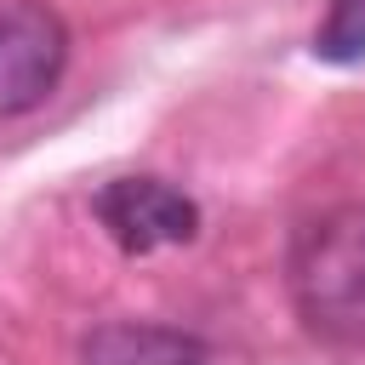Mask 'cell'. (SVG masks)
<instances>
[{
    "label": "cell",
    "mask_w": 365,
    "mask_h": 365,
    "mask_svg": "<svg viewBox=\"0 0 365 365\" xmlns=\"http://www.w3.org/2000/svg\"><path fill=\"white\" fill-rule=\"evenodd\" d=\"M291 297L314 336L365 342V205H325L291 234Z\"/></svg>",
    "instance_id": "cell-1"
},
{
    "label": "cell",
    "mask_w": 365,
    "mask_h": 365,
    "mask_svg": "<svg viewBox=\"0 0 365 365\" xmlns=\"http://www.w3.org/2000/svg\"><path fill=\"white\" fill-rule=\"evenodd\" d=\"M68 68V23L46 0H6L0 6V120L29 114L51 97Z\"/></svg>",
    "instance_id": "cell-2"
},
{
    "label": "cell",
    "mask_w": 365,
    "mask_h": 365,
    "mask_svg": "<svg viewBox=\"0 0 365 365\" xmlns=\"http://www.w3.org/2000/svg\"><path fill=\"white\" fill-rule=\"evenodd\" d=\"M91 205L108 240L131 257H148L160 245H188L200 234V205L165 177H114L97 188Z\"/></svg>",
    "instance_id": "cell-3"
},
{
    "label": "cell",
    "mask_w": 365,
    "mask_h": 365,
    "mask_svg": "<svg viewBox=\"0 0 365 365\" xmlns=\"http://www.w3.org/2000/svg\"><path fill=\"white\" fill-rule=\"evenodd\" d=\"M86 365H205V342L171 325H97L86 336Z\"/></svg>",
    "instance_id": "cell-4"
},
{
    "label": "cell",
    "mask_w": 365,
    "mask_h": 365,
    "mask_svg": "<svg viewBox=\"0 0 365 365\" xmlns=\"http://www.w3.org/2000/svg\"><path fill=\"white\" fill-rule=\"evenodd\" d=\"M314 57H325V63H365V0H331L325 23L314 29Z\"/></svg>",
    "instance_id": "cell-5"
}]
</instances>
